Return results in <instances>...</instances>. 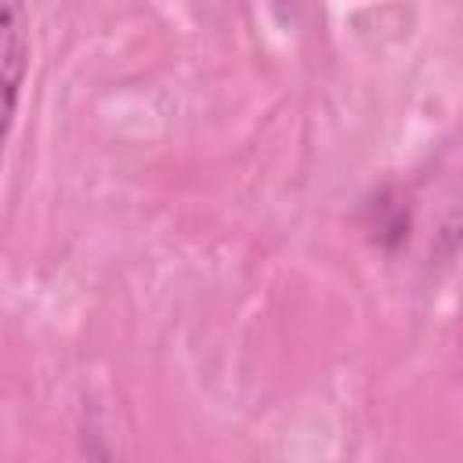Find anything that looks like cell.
<instances>
[{
  "instance_id": "1",
  "label": "cell",
  "mask_w": 463,
  "mask_h": 463,
  "mask_svg": "<svg viewBox=\"0 0 463 463\" xmlns=\"http://www.w3.org/2000/svg\"><path fill=\"white\" fill-rule=\"evenodd\" d=\"M29 69V14L22 4H0V141L14 119Z\"/></svg>"
}]
</instances>
